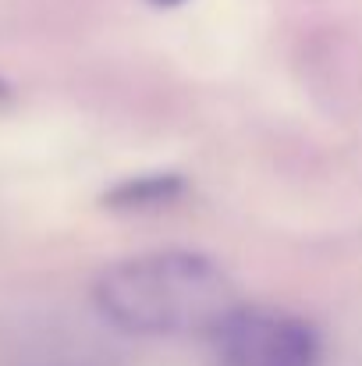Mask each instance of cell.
Listing matches in <instances>:
<instances>
[{"mask_svg":"<svg viewBox=\"0 0 362 366\" xmlns=\"http://www.w3.org/2000/svg\"><path fill=\"white\" fill-rule=\"evenodd\" d=\"M181 178L178 174H142L131 182H121L118 189L107 196L111 207L121 210H146V207H164L174 196H181Z\"/></svg>","mask_w":362,"mask_h":366,"instance_id":"3","label":"cell"},{"mask_svg":"<svg viewBox=\"0 0 362 366\" xmlns=\"http://www.w3.org/2000/svg\"><path fill=\"white\" fill-rule=\"evenodd\" d=\"M156 4H167L171 7V4H181V0H156Z\"/></svg>","mask_w":362,"mask_h":366,"instance_id":"4","label":"cell"},{"mask_svg":"<svg viewBox=\"0 0 362 366\" xmlns=\"http://www.w3.org/2000/svg\"><path fill=\"white\" fill-rule=\"evenodd\" d=\"M210 338L221 366H320V335L281 310L235 306Z\"/></svg>","mask_w":362,"mask_h":366,"instance_id":"2","label":"cell"},{"mask_svg":"<svg viewBox=\"0 0 362 366\" xmlns=\"http://www.w3.org/2000/svg\"><path fill=\"white\" fill-rule=\"evenodd\" d=\"M104 317L124 335H213L238 306L228 274L196 252H153L111 267L96 285Z\"/></svg>","mask_w":362,"mask_h":366,"instance_id":"1","label":"cell"}]
</instances>
